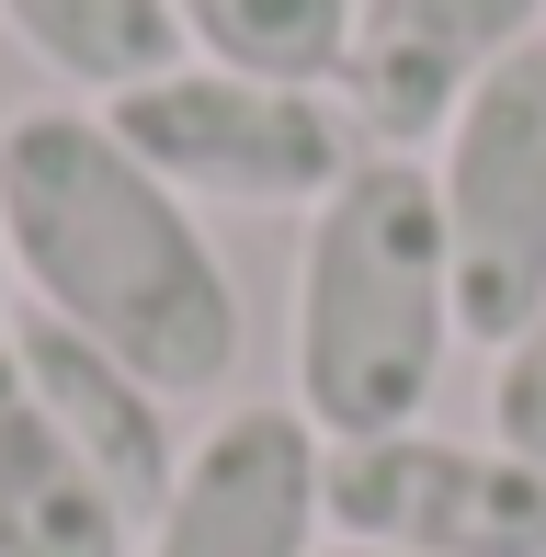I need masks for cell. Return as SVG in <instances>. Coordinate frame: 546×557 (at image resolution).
<instances>
[{
    "label": "cell",
    "instance_id": "obj_1",
    "mask_svg": "<svg viewBox=\"0 0 546 557\" xmlns=\"http://www.w3.org/2000/svg\"><path fill=\"white\" fill-rule=\"evenodd\" d=\"M0 227L23 308L137 364L171 410L239 375V285L206 216L114 137L103 103H35L0 125Z\"/></svg>",
    "mask_w": 546,
    "mask_h": 557
},
{
    "label": "cell",
    "instance_id": "obj_2",
    "mask_svg": "<svg viewBox=\"0 0 546 557\" xmlns=\"http://www.w3.org/2000/svg\"><path fill=\"white\" fill-rule=\"evenodd\" d=\"M456 273H444L433 160L364 148L353 183L296 239V410L331 444L433 421V387L456 364Z\"/></svg>",
    "mask_w": 546,
    "mask_h": 557
},
{
    "label": "cell",
    "instance_id": "obj_3",
    "mask_svg": "<svg viewBox=\"0 0 546 557\" xmlns=\"http://www.w3.org/2000/svg\"><path fill=\"white\" fill-rule=\"evenodd\" d=\"M103 114L183 206L319 216L364 160V125L331 81H262V69H216V58L160 69V81L114 91Z\"/></svg>",
    "mask_w": 546,
    "mask_h": 557
},
{
    "label": "cell",
    "instance_id": "obj_4",
    "mask_svg": "<svg viewBox=\"0 0 546 557\" xmlns=\"http://www.w3.org/2000/svg\"><path fill=\"white\" fill-rule=\"evenodd\" d=\"M421 160H433V206H444L456 319L479 352H501L546 296V46L489 69Z\"/></svg>",
    "mask_w": 546,
    "mask_h": 557
},
{
    "label": "cell",
    "instance_id": "obj_5",
    "mask_svg": "<svg viewBox=\"0 0 546 557\" xmlns=\"http://www.w3.org/2000/svg\"><path fill=\"white\" fill-rule=\"evenodd\" d=\"M331 535L399 557H546V467L467 433H364L331 444Z\"/></svg>",
    "mask_w": 546,
    "mask_h": 557
},
{
    "label": "cell",
    "instance_id": "obj_6",
    "mask_svg": "<svg viewBox=\"0 0 546 557\" xmlns=\"http://www.w3.org/2000/svg\"><path fill=\"white\" fill-rule=\"evenodd\" d=\"M331 433L296 398H239L183 444L137 557H331Z\"/></svg>",
    "mask_w": 546,
    "mask_h": 557
},
{
    "label": "cell",
    "instance_id": "obj_7",
    "mask_svg": "<svg viewBox=\"0 0 546 557\" xmlns=\"http://www.w3.org/2000/svg\"><path fill=\"white\" fill-rule=\"evenodd\" d=\"M524 46H546V0H353V46H342L331 91L353 103L364 148L421 160L467 114V91Z\"/></svg>",
    "mask_w": 546,
    "mask_h": 557
},
{
    "label": "cell",
    "instance_id": "obj_8",
    "mask_svg": "<svg viewBox=\"0 0 546 557\" xmlns=\"http://www.w3.org/2000/svg\"><path fill=\"white\" fill-rule=\"evenodd\" d=\"M0 331H12L35 398L58 410V433L91 455V478L148 523V512H160V490H171V467H183V444H171V398L148 387L137 364H114L103 342H80L69 319H46V308H12Z\"/></svg>",
    "mask_w": 546,
    "mask_h": 557
},
{
    "label": "cell",
    "instance_id": "obj_9",
    "mask_svg": "<svg viewBox=\"0 0 546 557\" xmlns=\"http://www.w3.org/2000/svg\"><path fill=\"white\" fill-rule=\"evenodd\" d=\"M0 557H137V512L58 433L12 331H0Z\"/></svg>",
    "mask_w": 546,
    "mask_h": 557
},
{
    "label": "cell",
    "instance_id": "obj_10",
    "mask_svg": "<svg viewBox=\"0 0 546 557\" xmlns=\"http://www.w3.org/2000/svg\"><path fill=\"white\" fill-rule=\"evenodd\" d=\"M0 23H12V46L35 69H58L80 103H114V91L160 81V69H183V23H171V0H0Z\"/></svg>",
    "mask_w": 546,
    "mask_h": 557
},
{
    "label": "cell",
    "instance_id": "obj_11",
    "mask_svg": "<svg viewBox=\"0 0 546 557\" xmlns=\"http://www.w3.org/2000/svg\"><path fill=\"white\" fill-rule=\"evenodd\" d=\"M194 58L262 69V81H331L353 46V0H171Z\"/></svg>",
    "mask_w": 546,
    "mask_h": 557
},
{
    "label": "cell",
    "instance_id": "obj_12",
    "mask_svg": "<svg viewBox=\"0 0 546 557\" xmlns=\"http://www.w3.org/2000/svg\"><path fill=\"white\" fill-rule=\"evenodd\" d=\"M489 444H512V455L546 467V296H535L524 331L489 352Z\"/></svg>",
    "mask_w": 546,
    "mask_h": 557
},
{
    "label": "cell",
    "instance_id": "obj_13",
    "mask_svg": "<svg viewBox=\"0 0 546 557\" xmlns=\"http://www.w3.org/2000/svg\"><path fill=\"white\" fill-rule=\"evenodd\" d=\"M0 319H12V227H0Z\"/></svg>",
    "mask_w": 546,
    "mask_h": 557
},
{
    "label": "cell",
    "instance_id": "obj_14",
    "mask_svg": "<svg viewBox=\"0 0 546 557\" xmlns=\"http://www.w3.org/2000/svg\"><path fill=\"white\" fill-rule=\"evenodd\" d=\"M331 557H399V546H331Z\"/></svg>",
    "mask_w": 546,
    "mask_h": 557
}]
</instances>
